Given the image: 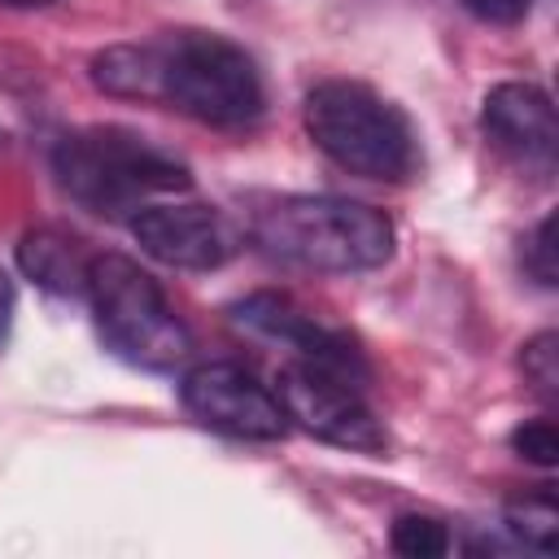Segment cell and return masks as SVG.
I'll list each match as a JSON object with an SVG mask.
<instances>
[{
  "mask_svg": "<svg viewBox=\"0 0 559 559\" xmlns=\"http://www.w3.org/2000/svg\"><path fill=\"white\" fill-rule=\"evenodd\" d=\"M92 83L122 100L170 105L210 127H249L266 105L258 61L214 31L109 44L92 57Z\"/></svg>",
  "mask_w": 559,
  "mask_h": 559,
  "instance_id": "6da1fadb",
  "label": "cell"
},
{
  "mask_svg": "<svg viewBox=\"0 0 559 559\" xmlns=\"http://www.w3.org/2000/svg\"><path fill=\"white\" fill-rule=\"evenodd\" d=\"M253 240L293 266L323 275L376 271L393 258V223L354 197H271L249 214Z\"/></svg>",
  "mask_w": 559,
  "mask_h": 559,
  "instance_id": "7a4b0ae2",
  "label": "cell"
},
{
  "mask_svg": "<svg viewBox=\"0 0 559 559\" xmlns=\"http://www.w3.org/2000/svg\"><path fill=\"white\" fill-rule=\"evenodd\" d=\"M52 175L74 205L100 218L135 214L153 197L183 192L192 183L175 153L127 127H83L61 135L52 144Z\"/></svg>",
  "mask_w": 559,
  "mask_h": 559,
  "instance_id": "3957f363",
  "label": "cell"
},
{
  "mask_svg": "<svg viewBox=\"0 0 559 559\" xmlns=\"http://www.w3.org/2000/svg\"><path fill=\"white\" fill-rule=\"evenodd\" d=\"M301 118L314 148L349 175L397 183L415 170L411 118L367 83H354V79L314 83Z\"/></svg>",
  "mask_w": 559,
  "mask_h": 559,
  "instance_id": "277c9868",
  "label": "cell"
},
{
  "mask_svg": "<svg viewBox=\"0 0 559 559\" xmlns=\"http://www.w3.org/2000/svg\"><path fill=\"white\" fill-rule=\"evenodd\" d=\"M87 301L100 341L144 371H175L192 354V336L162 284L127 253H96L87 271Z\"/></svg>",
  "mask_w": 559,
  "mask_h": 559,
  "instance_id": "5b68a950",
  "label": "cell"
},
{
  "mask_svg": "<svg viewBox=\"0 0 559 559\" xmlns=\"http://www.w3.org/2000/svg\"><path fill=\"white\" fill-rule=\"evenodd\" d=\"M275 397L293 424H301L310 437L358 450V454H380L389 445V432L371 402L362 397V376L310 362V358H288L275 376Z\"/></svg>",
  "mask_w": 559,
  "mask_h": 559,
  "instance_id": "8992f818",
  "label": "cell"
},
{
  "mask_svg": "<svg viewBox=\"0 0 559 559\" xmlns=\"http://www.w3.org/2000/svg\"><path fill=\"white\" fill-rule=\"evenodd\" d=\"M183 411L223 437L236 441H280L288 432V415L253 371L240 362H201L179 384Z\"/></svg>",
  "mask_w": 559,
  "mask_h": 559,
  "instance_id": "52a82bcc",
  "label": "cell"
},
{
  "mask_svg": "<svg viewBox=\"0 0 559 559\" xmlns=\"http://www.w3.org/2000/svg\"><path fill=\"white\" fill-rule=\"evenodd\" d=\"M131 236L148 258L179 271H214L236 253L231 223L218 210L197 201H162V205L135 210Z\"/></svg>",
  "mask_w": 559,
  "mask_h": 559,
  "instance_id": "ba28073f",
  "label": "cell"
},
{
  "mask_svg": "<svg viewBox=\"0 0 559 559\" xmlns=\"http://www.w3.org/2000/svg\"><path fill=\"white\" fill-rule=\"evenodd\" d=\"M231 319L245 332L284 345L293 358H310V362H323V367H336V371L367 380V367H362V354L354 349V341L345 332L328 328L323 319H314L310 310H301L284 293H249L231 306Z\"/></svg>",
  "mask_w": 559,
  "mask_h": 559,
  "instance_id": "9c48e42d",
  "label": "cell"
},
{
  "mask_svg": "<svg viewBox=\"0 0 559 559\" xmlns=\"http://www.w3.org/2000/svg\"><path fill=\"white\" fill-rule=\"evenodd\" d=\"M485 135L524 170L550 175L555 170V148H559V122L555 105L537 83H498L485 96L480 109Z\"/></svg>",
  "mask_w": 559,
  "mask_h": 559,
  "instance_id": "30bf717a",
  "label": "cell"
},
{
  "mask_svg": "<svg viewBox=\"0 0 559 559\" xmlns=\"http://www.w3.org/2000/svg\"><path fill=\"white\" fill-rule=\"evenodd\" d=\"M92 258L83 249V240L74 231H61V227H35L22 236L17 245V262L22 271L48 288V293H61V297H79L87 293V271H92Z\"/></svg>",
  "mask_w": 559,
  "mask_h": 559,
  "instance_id": "8fae6325",
  "label": "cell"
},
{
  "mask_svg": "<svg viewBox=\"0 0 559 559\" xmlns=\"http://www.w3.org/2000/svg\"><path fill=\"white\" fill-rule=\"evenodd\" d=\"M507 528L515 542L542 550V555H555L559 546V507H555V493L542 489L533 498H520L507 507Z\"/></svg>",
  "mask_w": 559,
  "mask_h": 559,
  "instance_id": "7c38bea8",
  "label": "cell"
},
{
  "mask_svg": "<svg viewBox=\"0 0 559 559\" xmlns=\"http://www.w3.org/2000/svg\"><path fill=\"white\" fill-rule=\"evenodd\" d=\"M389 546L406 559H437V555L450 550V533L432 515H397V524L389 533Z\"/></svg>",
  "mask_w": 559,
  "mask_h": 559,
  "instance_id": "4fadbf2b",
  "label": "cell"
},
{
  "mask_svg": "<svg viewBox=\"0 0 559 559\" xmlns=\"http://www.w3.org/2000/svg\"><path fill=\"white\" fill-rule=\"evenodd\" d=\"M524 380L533 384V393L550 406L559 397V336L555 332H537L533 341H524Z\"/></svg>",
  "mask_w": 559,
  "mask_h": 559,
  "instance_id": "5bb4252c",
  "label": "cell"
},
{
  "mask_svg": "<svg viewBox=\"0 0 559 559\" xmlns=\"http://www.w3.org/2000/svg\"><path fill=\"white\" fill-rule=\"evenodd\" d=\"M511 450L520 459H528L533 467H555L559 463V432L550 419H524L511 432Z\"/></svg>",
  "mask_w": 559,
  "mask_h": 559,
  "instance_id": "9a60e30c",
  "label": "cell"
},
{
  "mask_svg": "<svg viewBox=\"0 0 559 559\" xmlns=\"http://www.w3.org/2000/svg\"><path fill=\"white\" fill-rule=\"evenodd\" d=\"M524 271L542 284V288H555V214H546L528 236H524Z\"/></svg>",
  "mask_w": 559,
  "mask_h": 559,
  "instance_id": "2e32d148",
  "label": "cell"
},
{
  "mask_svg": "<svg viewBox=\"0 0 559 559\" xmlns=\"http://www.w3.org/2000/svg\"><path fill=\"white\" fill-rule=\"evenodd\" d=\"M463 9L480 22H493V26H511L520 17H528L533 0H463Z\"/></svg>",
  "mask_w": 559,
  "mask_h": 559,
  "instance_id": "e0dca14e",
  "label": "cell"
},
{
  "mask_svg": "<svg viewBox=\"0 0 559 559\" xmlns=\"http://www.w3.org/2000/svg\"><path fill=\"white\" fill-rule=\"evenodd\" d=\"M13 310H17V293H13V280L0 271V345L9 341V328H13Z\"/></svg>",
  "mask_w": 559,
  "mask_h": 559,
  "instance_id": "ac0fdd59",
  "label": "cell"
},
{
  "mask_svg": "<svg viewBox=\"0 0 559 559\" xmlns=\"http://www.w3.org/2000/svg\"><path fill=\"white\" fill-rule=\"evenodd\" d=\"M9 9H44V4H57V0H0Z\"/></svg>",
  "mask_w": 559,
  "mask_h": 559,
  "instance_id": "d6986e66",
  "label": "cell"
}]
</instances>
